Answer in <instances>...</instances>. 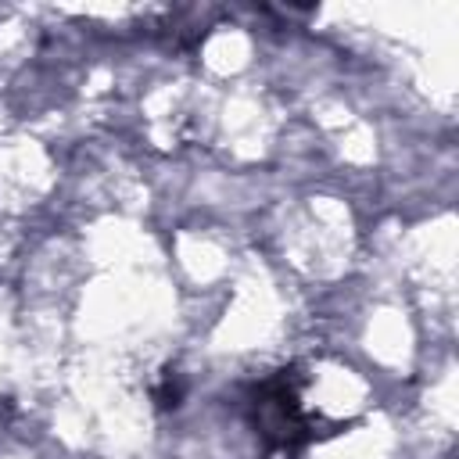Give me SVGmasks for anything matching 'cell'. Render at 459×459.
Segmentation results:
<instances>
[{
  "label": "cell",
  "instance_id": "obj_1",
  "mask_svg": "<svg viewBox=\"0 0 459 459\" xmlns=\"http://www.w3.org/2000/svg\"><path fill=\"white\" fill-rule=\"evenodd\" d=\"M247 423L262 445V459H301L316 441V416L301 405V373L283 366L247 387L244 398Z\"/></svg>",
  "mask_w": 459,
  "mask_h": 459
},
{
  "label": "cell",
  "instance_id": "obj_2",
  "mask_svg": "<svg viewBox=\"0 0 459 459\" xmlns=\"http://www.w3.org/2000/svg\"><path fill=\"white\" fill-rule=\"evenodd\" d=\"M183 394H186L183 373H179L176 366H165V369H161V380L154 384V405H158L161 412L179 409V405H183Z\"/></svg>",
  "mask_w": 459,
  "mask_h": 459
}]
</instances>
